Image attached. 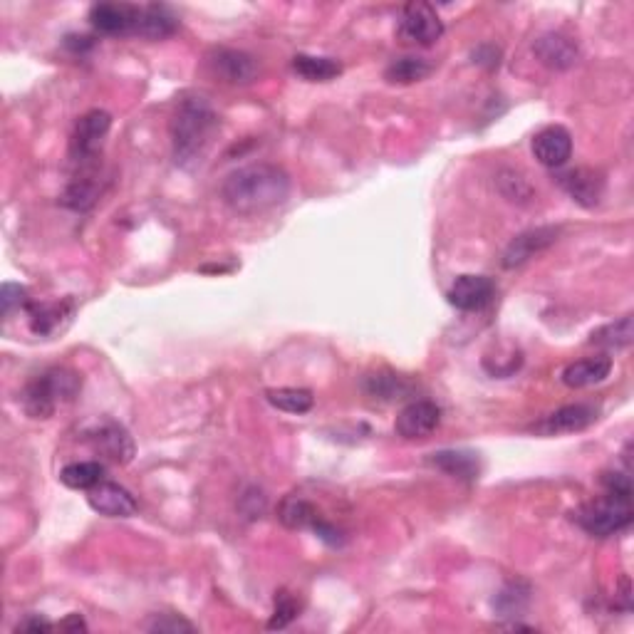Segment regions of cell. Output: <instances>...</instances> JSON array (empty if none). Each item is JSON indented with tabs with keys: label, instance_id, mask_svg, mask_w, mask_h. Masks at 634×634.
I'll return each instance as SVG.
<instances>
[{
	"label": "cell",
	"instance_id": "cell-1",
	"mask_svg": "<svg viewBox=\"0 0 634 634\" xmlns=\"http://www.w3.org/2000/svg\"><path fill=\"white\" fill-rule=\"evenodd\" d=\"M290 194V176L275 164H248L231 171L221 186L228 209L256 216L283 204Z\"/></svg>",
	"mask_w": 634,
	"mask_h": 634
},
{
	"label": "cell",
	"instance_id": "cell-10",
	"mask_svg": "<svg viewBox=\"0 0 634 634\" xmlns=\"http://www.w3.org/2000/svg\"><path fill=\"white\" fill-rule=\"evenodd\" d=\"M533 154L548 169H560L573 157V137L565 127L553 124V127L540 129L533 137Z\"/></svg>",
	"mask_w": 634,
	"mask_h": 634
},
{
	"label": "cell",
	"instance_id": "cell-37",
	"mask_svg": "<svg viewBox=\"0 0 634 634\" xmlns=\"http://www.w3.org/2000/svg\"><path fill=\"white\" fill-rule=\"evenodd\" d=\"M65 45L70 50H75V53H85V50H90L92 45V38H87V35H67Z\"/></svg>",
	"mask_w": 634,
	"mask_h": 634
},
{
	"label": "cell",
	"instance_id": "cell-17",
	"mask_svg": "<svg viewBox=\"0 0 634 634\" xmlns=\"http://www.w3.org/2000/svg\"><path fill=\"white\" fill-rule=\"evenodd\" d=\"M137 5L127 3H97L90 8L92 28L105 35H127L134 30Z\"/></svg>",
	"mask_w": 634,
	"mask_h": 634
},
{
	"label": "cell",
	"instance_id": "cell-27",
	"mask_svg": "<svg viewBox=\"0 0 634 634\" xmlns=\"http://www.w3.org/2000/svg\"><path fill=\"white\" fill-rule=\"evenodd\" d=\"M431 72V62H426L424 57H399V60H394L392 65L387 67V72H384V77H387V82H392V85H412V82H419L424 80L426 75Z\"/></svg>",
	"mask_w": 634,
	"mask_h": 634
},
{
	"label": "cell",
	"instance_id": "cell-13",
	"mask_svg": "<svg viewBox=\"0 0 634 634\" xmlns=\"http://www.w3.org/2000/svg\"><path fill=\"white\" fill-rule=\"evenodd\" d=\"M90 441L95 451L114 464H129L134 459V441L129 431L117 422H105L90 431Z\"/></svg>",
	"mask_w": 634,
	"mask_h": 634
},
{
	"label": "cell",
	"instance_id": "cell-11",
	"mask_svg": "<svg viewBox=\"0 0 634 634\" xmlns=\"http://www.w3.org/2000/svg\"><path fill=\"white\" fill-rule=\"evenodd\" d=\"M87 501H90L92 511L107 518H129L137 513V498L119 483L102 481L95 488L87 491Z\"/></svg>",
	"mask_w": 634,
	"mask_h": 634
},
{
	"label": "cell",
	"instance_id": "cell-19",
	"mask_svg": "<svg viewBox=\"0 0 634 634\" xmlns=\"http://www.w3.org/2000/svg\"><path fill=\"white\" fill-rule=\"evenodd\" d=\"M72 303L70 300H62V303H30L28 305V322L30 330L35 335L50 337L57 330L65 327V322H70L72 317Z\"/></svg>",
	"mask_w": 634,
	"mask_h": 634
},
{
	"label": "cell",
	"instance_id": "cell-28",
	"mask_svg": "<svg viewBox=\"0 0 634 634\" xmlns=\"http://www.w3.org/2000/svg\"><path fill=\"white\" fill-rule=\"evenodd\" d=\"M367 394L374 399H384V402H394V399H402L409 394V384L404 382V377L399 374H372L365 382Z\"/></svg>",
	"mask_w": 634,
	"mask_h": 634
},
{
	"label": "cell",
	"instance_id": "cell-20",
	"mask_svg": "<svg viewBox=\"0 0 634 634\" xmlns=\"http://www.w3.org/2000/svg\"><path fill=\"white\" fill-rule=\"evenodd\" d=\"M612 372V360L607 355L597 357H585V360L573 362V365L565 367L563 372V384L570 389H585L592 384H600L610 377Z\"/></svg>",
	"mask_w": 634,
	"mask_h": 634
},
{
	"label": "cell",
	"instance_id": "cell-9",
	"mask_svg": "<svg viewBox=\"0 0 634 634\" xmlns=\"http://www.w3.org/2000/svg\"><path fill=\"white\" fill-rule=\"evenodd\" d=\"M439 424L441 409L434 402H429V399H417V402L407 404L399 412L394 429H397V434L402 439H424V436L434 434Z\"/></svg>",
	"mask_w": 634,
	"mask_h": 634
},
{
	"label": "cell",
	"instance_id": "cell-30",
	"mask_svg": "<svg viewBox=\"0 0 634 634\" xmlns=\"http://www.w3.org/2000/svg\"><path fill=\"white\" fill-rule=\"evenodd\" d=\"M528 600H530L528 585H523V582H511V585H506L501 592H498L496 600H493V607H496L503 617H516L518 612L526 610Z\"/></svg>",
	"mask_w": 634,
	"mask_h": 634
},
{
	"label": "cell",
	"instance_id": "cell-38",
	"mask_svg": "<svg viewBox=\"0 0 634 634\" xmlns=\"http://www.w3.org/2000/svg\"><path fill=\"white\" fill-rule=\"evenodd\" d=\"M57 627H60V630H65V632H87L85 620H82L80 615H70L67 620H62Z\"/></svg>",
	"mask_w": 634,
	"mask_h": 634
},
{
	"label": "cell",
	"instance_id": "cell-24",
	"mask_svg": "<svg viewBox=\"0 0 634 634\" xmlns=\"http://www.w3.org/2000/svg\"><path fill=\"white\" fill-rule=\"evenodd\" d=\"M634 340V322L632 315L620 317L617 322L600 327L590 335V345L605 347V350H622V347H630Z\"/></svg>",
	"mask_w": 634,
	"mask_h": 634
},
{
	"label": "cell",
	"instance_id": "cell-25",
	"mask_svg": "<svg viewBox=\"0 0 634 634\" xmlns=\"http://www.w3.org/2000/svg\"><path fill=\"white\" fill-rule=\"evenodd\" d=\"M293 70L308 82H327L335 80L342 72V65L332 57H315V55H295Z\"/></svg>",
	"mask_w": 634,
	"mask_h": 634
},
{
	"label": "cell",
	"instance_id": "cell-23",
	"mask_svg": "<svg viewBox=\"0 0 634 634\" xmlns=\"http://www.w3.org/2000/svg\"><path fill=\"white\" fill-rule=\"evenodd\" d=\"M265 399L273 404L275 409L288 414H308L315 407V394L310 389L303 387H280V389H268Z\"/></svg>",
	"mask_w": 634,
	"mask_h": 634
},
{
	"label": "cell",
	"instance_id": "cell-5",
	"mask_svg": "<svg viewBox=\"0 0 634 634\" xmlns=\"http://www.w3.org/2000/svg\"><path fill=\"white\" fill-rule=\"evenodd\" d=\"M397 35L402 43L429 48V45L441 40V35H444V23H441L434 5L424 3V0H414V3L404 5L402 15H399Z\"/></svg>",
	"mask_w": 634,
	"mask_h": 634
},
{
	"label": "cell",
	"instance_id": "cell-36",
	"mask_svg": "<svg viewBox=\"0 0 634 634\" xmlns=\"http://www.w3.org/2000/svg\"><path fill=\"white\" fill-rule=\"evenodd\" d=\"M53 630V622H48L40 615H28L23 622H18L15 632H50Z\"/></svg>",
	"mask_w": 634,
	"mask_h": 634
},
{
	"label": "cell",
	"instance_id": "cell-31",
	"mask_svg": "<svg viewBox=\"0 0 634 634\" xmlns=\"http://www.w3.org/2000/svg\"><path fill=\"white\" fill-rule=\"evenodd\" d=\"M298 612L300 605L295 602V597L290 595V592L280 590L278 595H275V612L268 622V630H285V627L298 617Z\"/></svg>",
	"mask_w": 634,
	"mask_h": 634
},
{
	"label": "cell",
	"instance_id": "cell-7",
	"mask_svg": "<svg viewBox=\"0 0 634 634\" xmlns=\"http://www.w3.org/2000/svg\"><path fill=\"white\" fill-rule=\"evenodd\" d=\"M449 303L461 313H476L496 298V283L488 275H459L446 293Z\"/></svg>",
	"mask_w": 634,
	"mask_h": 634
},
{
	"label": "cell",
	"instance_id": "cell-29",
	"mask_svg": "<svg viewBox=\"0 0 634 634\" xmlns=\"http://www.w3.org/2000/svg\"><path fill=\"white\" fill-rule=\"evenodd\" d=\"M62 204L75 211H90L97 204V184L92 176H77L62 194Z\"/></svg>",
	"mask_w": 634,
	"mask_h": 634
},
{
	"label": "cell",
	"instance_id": "cell-26",
	"mask_svg": "<svg viewBox=\"0 0 634 634\" xmlns=\"http://www.w3.org/2000/svg\"><path fill=\"white\" fill-rule=\"evenodd\" d=\"M278 518L283 521L285 528L293 530H303V528H315V523L320 521L317 516L315 506L310 501L300 496H288L283 503H280Z\"/></svg>",
	"mask_w": 634,
	"mask_h": 634
},
{
	"label": "cell",
	"instance_id": "cell-12",
	"mask_svg": "<svg viewBox=\"0 0 634 634\" xmlns=\"http://www.w3.org/2000/svg\"><path fill=\"white\" fill-rule=\"evenodd\" d=\"M597 417H600V409L595 404H568V407H560L558 412L548 414L543 422L535 424V431L545 436L573 434V431H582L595 424Z\"/></svg>",
	"mask_w": 634,
	"mask_h": 634
},
{
	"label": "cell",
	"instance_id": "cell-33",
	"mask_svg": "<svg viewBox=\"0 0 634 634\" xmlns=\"http://www.w3.org/2000/svg\"><path fill=\"white\" fill-rule=\"evenodd\" d=\"M147 630L159 632V634H179V632H196V627L179 615H154V620L147 622Z\"/></svg>",
	"mask_w": 634,
	"mask_h": 634
},
{
	"label": "cell",
	"instance_id": "cell-34",
	"mask_svg": "<svg viewBox=\"0 0 634 634\" xmlns=\"http://www.w3.org/2000/svg\"><path fill=\"white\" fill-rule=\"evenodd\" d=\"M602 486L610 496H622V498H632V478L630 474H622V471H605L602 474Z\"/></svg>",
	"mask_w": 634,
	"mask_h": 634
},
{
	"label": "cell",
	"instance_id": "cell-35",
	"mask_svg": "<svg viewBox=\"0 0 634 634\" xmlns=\"http://www.w3.org/2000/svg\"><path fill=\"white\" fill-rule=\"evenodd\" d=\"M241 503H251V508L246 511L248 518H261L263 511H265V496L261 488H251V491L243 493Z\"/></svg>",
	"mask_w": 634,
	"mask_h": 634
},
{
	"label": "cell",
	"instance_id": "cell-15",
	"mask_svg": "<svg viewBox=\"0 0 634 634\" xmlns=\"http://www.w3.org/2000/svg\"><path fill=\"white\" fill-rule=\"evenodd\" d=\"M179 30V18L169 5H139L137 20H134L132 35H139L144 40H164Z\"/></svg>",
	"mask_w": 634,
	"mask_h": 634
},
{
	"label": "cell",
	"instance_id": "cell-3",
	"mask_svg": "<svg viewBox=\"0 0 634 634\" xmlns=\"http://www.w3.org/2000/svg\"><path fill=\"white\" fill-rule=\"evenodd\" d=\"M82 387L80 374L65 370V367H55L25 387L23 392V407L33 419H48L53 417L57 404L70 402L77 397Z\"/></svg>",
	"mask_w": 634,
	"mask_h": 634
},
{
	"label": "cell",
	"instance_id": "cell-8",
	"mask_svg": "<svg viewBox=\"0 0 634 634\" xmlns=\"http://www.w3.org/2000/svg\"><path fill=\"white\" fill-rule=\"evenodd\" d=\"M209 67L218 80L228 82V85H251L261 72V65L253 55L243 53V50L218 48L209 57Z\"/></svg>",
	"mask_w": 634,
	"mask_h": 634
},
{
	"label": "cell",
	"instance_id": "cell-39",
	"mask_svg": "<svg viewBox=\"0 0 634 634\" xmlns=\"http://www.w3.org/2000/svg\"><path fill=\"white\" fill-rule=\"evenodd\" d=\"M503 630H518V632H533V627L521 625V622H513V625H503Z\"/></svg>",
	"mask_w": 634,
	"mask_h": 634
},
{
	"label": "cell",
	"instance_id": "cell-22",
	"mask_svg": "<svg viewBox=\"0 0 634 634\" xmlns=\"http://www.w3.org/2000/svg\"><path fill=\"white\" fill-rule=\"evenodd\" d=\"M105 474L107 469L100 461H75L60 471V481L75 491H90L97 483L105 481Z\"/></svg>",
	"mask_w": 634,
	"mask_h": 634
},
{
	"label": "cell",
	"instance_id": "cell-4",
	"mask_svg": "<svg viewBox=\"0 0 634 634\" xmlns=\"http://www.w3.org/2000/svg\"><path fill=\"white\" fill-rule=\"evenodd\" d=\"M573 521L585 530V533L597 535V538H607L620 530L630 528L632 523V498L610 496L585 503L573 513Z\"/></svg>",
	"mask_w": 634,
	"mask_h": 634
},
{
	"label": "cell",
	"instance_id": "cell-21",
	"mask_svg": "<svg viewBox=\"0 0 634 634\" xmlns=\"http://www.w3.org/2000/svg\"><path fill=\"white\" fill-rule=\"evenodd\" d=\"M429 464L434 466V469L444 471L446 476L461 478V481H476L478 474H481V461H478L474 451H436V454L429 456Z\"/></svg>",
	"mask_w": 634,
	"mask_h": 634
},
{
	"label": "cell",
	"instance_id": "cell-32",
	"mask_svg": "<svg viewBox=\"0 0 634 634\" xmlns=\"http://www.w3.org/2000/svg\"><path fill=\"white\" fill-rule=\"evenodd\" d=\"M0 305H3V315L8 317L13 310H28L30 300H28V290L18 283H5L0 288Z\"/></svg>",
	"mask_w": 634,
	"mask_h": 634
},
{
	"label": "cell",
	"instance_id": "cell-14",
	"mask_svg": "<svg viewBox=\"0 0 634 634\" xmlns=\"http://www.w3.org/2000/svg\"><path fill=\"white\" fill-rule=\"evenodd\" d=\"M558 184L568 191L570 199L578 201L585 209H592V206L600 204L602 191H605V179H602L600 171L587 169V166H578V169L560 174Z\"/></svg>",
	"mask_w": 634,
	"mask_h": 634
},
{
	"label": "cell",
	"instance_id": "cell-18",
	"mask_svg": "<svg viewBox=\"0 0 634 634\" xmlns=\"http://www.w3.org/2000/svg\"><path fill=\"white\" fill-rule=\"evenodd\" d=\"M533 53L550 70H570L578 62V45L560 33H545L535 40Z\"/></svg>",
	"mask_w": 634,
	"mask_h": 634
},
{
	"label": "cell",
	"instance_id": "cell-6",
	"mask_svg": "<svg viewBox=\"0 0 634 634\" xmlns=\"http://www.w3.org/2000/svg\"><path fill=\"white\" fill-rule=\"evenodd\" d=\"M109 127H112V117H109L105 109H92V112L82 114L75 127V134H72V159L80 161V164L95 159L97 152L102 149Z\"/></svg>",
	"mask_w": 634,
	"mask_h": 634
},
{
	"label": "cell",
	"instance_id": "cell-16",
	"mask_svg": "<svg viewBox=\"0 0 634 634\" xmlns=\"http://www.w3.org/2000/svg\"><path fill=\"white\" fill-rule=\"evenodd\" d=\"M558 241V228L545 226V228H530V231L521 233L518 238H513L511 246L503 253V265L506 268H518V265L528 263L530 258L538 256L540 251H545L548 246Z\"/></svg>",
	"mask_w": 634,
	"mask_h": 634
},
{
	"label": "cell",
	"instance_id": "cell-2",
	"mask_svg": "<svg viewBox=\"0 0 634 634\" xmlns=\"http://www.w3.org/2000/svg\"><path fill=\"white\" fill-rule=\"evenodd\" d=\"M218 132V114L201 95H186L171 117V144L176 164L191 169L201 164Z\"/></svg>",
	"mask_w": 634,
	"mask_h": 634
}]
</instances>
